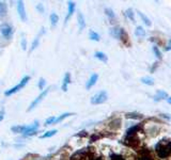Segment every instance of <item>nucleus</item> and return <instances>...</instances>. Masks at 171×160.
<instances>
[{
	"label": "nucleus",
	"mask_w": 171,
	"mask_h": 160,
	"mask_svg": "<svg viewBox=\"0 0 171 160\" xmlns=\"http://www.w3.org/2000/svg\"><path fill=\"white\" fill-rule=\"evenodd\" d=\"M155 151L159 158H167L171 155V139H162L155 145Z\"/></svg>",
	"instance_id": "f257e3e1"
},
{
	"label": "nucleus",
	"mask_w": 171,
	"mask_h": 160,
	"mask_svg": "<svg viewBox=\"0 0 171 160\" xmlns=\"http://www.w3.org/2000/svg\"><path fill=\"white\" fill-rule=\"evenodd\" d=\"M29 80H30V77H29V76H25V77L23 78L22 80H20V82L18 83V85H16L15 87L11 88V89L7 90V91L5 92V96H11V95H13L14 93H16V92H18V91H19V90H22L23 88H24L25 85H26L27 83H28Z\"/></svg>",
	"instance_id": "f03ea898"
},
{
	"label": "nucleus",
	"mask_w": 171,
	"mask_h": 160,
	"mask_svg": "<svg viewBox=\"0 0 171 160\" xmlns=\"http://www.w3.org/2000/svg\"><path fill=\"white\" fill-rule=\"evenodd\" d=\"M0 33H1V35H2L5 40H10L13 37L14 29L10 24L3 23V24H1V26H0Z\"/></svg>",
	"instance_id": "7ed1b4c3"
},
{
	"label": "nucleus",
	"mask_w": 171,
	"mask_h": 160,
	"mask_svg": "<svg viewBox=\"0 0 171 160\" xmlns=\"http://www.w3.org/2000/svg\"><path fill=\"white\" fill-rule=\"evenodd\" d=\"M107 98H108L107 92L106 91H99L91 97V104H93V105L104 104V103L107 100Z\"/></svg>",
	"instance_id": "20e7f679"
},
{
	"label": "nucleus",
	"mask_w": 171,
	"mask_h": 160,
	"mask_svg": "<svg viewBox=\"0 0 171 160\" xmlns=\"http://www.w3.org/2000/svg\"><path fill=\"white\" fill-rule=\"evenodd\" d=\"M48 92H49V90L48 89H46V90H43V91L41 92V94H40L39 96H37V98H35L34 100H33L32 103L30 104V106H29V108L27 109V111H31V110H33V109L35 108V107L37 106V105L40 104V103L43 100V98L44 97H46V95L48 94Z\"/></svg>",
	"instance_id": "39448f33"
},
{
	"label": "nucleus",
	"mask_w": 171,
	"mask_h": 160,
	"mask_svg": "<svg viewBox=\"0 0 171 160\" xmlns=\"http://www.w3.org/2000/svg\"><path fill=\"white\" fill-rule=\"evenodd\" d=\"M40 124L37 121H35L33 124H31V125H28L26 128V130H25L24 134H22L24 137H29V136H33V134H37V128H39Z\"/></svg>",
	"instance_id": "423d86ee"
},
{
	"label": "nucleus",
	"mask_w": 171,
	"mask_h": 160,
	"mask_svg": "<svg viewBox=\"0 0 171 160\" xmlns=\"http://www.w3.org/2000/svg\"><path fill=\"white\" fill-rule=\"evenodd\" d=\"M125 31L123 30L122 28H120V27L118 26H114V27H111L109 30V33L110 35H111L112 37H114V39H118V40H121V37H122V35L124 34Z\"/></svg>",
	"instance_id": "0eeeda50"
},
{
	"label": "nucleus",
	"mask_w": 171,
	"mask_h": 160,
	"mask_svg": "<svg viewBox=\"0 0 171 160\" xmlns=\"http://www.w3.org/2000/svg\"><path fill=\"white\" fill-rule=\"evenodd\" d=\"M17 12H18V15H19L20 19H22L23 22H27V20H28L26 9H25V5L23 1H17Z\"/></svg>",
	"instance_id": "6e6552de"
},
{
	"label": "nucleus",
	"mask_w": 171,
	"mask_h": 160,
	"mask_svg": "<svg viewBox=\"0 0 171 160\" xmlns=\"http://www.w3.org/2000/svg\"><path fill=\"white\" fill-rule=\"evenodd\" d=\"M44 33H45V28L43 27V28L41 29V32H40L39 34L35 37L34 40H33V42H32V44H31V48H30V50H29V52H32L34 49H37V46H39V44H40V39H41V37L44 34Z\"/></svg>",
	"instance_id": "1a4fd4ad"
},
{
	"label": "nucleus",
	"mask_w": 171,
	"mask_h": 160,
	"mask_svg": "<svg viewBox=\"0 0 171 160\" xmlns=\"http://www.w3.org/2000/svg\"><path fill=\"white\" fill-rule=\"evenodd\" d=\"M75 10H76V5H75V2H73V1H68V15H66L65 20H64V24L68 23V20L71 18V16L74 14Z\"/></svg>",
	"instance_id": "9d476101"
},
{
	"label": "nucleus",
	"mask_w": 171,
	"mask_h": 160,
	"mask_svg": "<svg viewBox=\"0 0 171 160\" xmlns=\"http://www.w3.org/2000/svg\"><path fill=\"white\" fill-rule=\"evenodd\" d=\"M97 79H99V75H97V74H92V75L90 76V78L88 79V81H87V83H86V89L90 90L92 87H94Z\"/></svg>",
	"instance_id": "9b49d317"
},
{
	"label": "nucleus",
	"mask_w": 171,
	"mask_h": 160,
	"mask_svg": "<svg viewBox=\"0 0 171 160\" xmlns=\"http://www.w3.org/2000/svg\"><path fill=\"white\" fill-rule=\"evenodd\" d=\"M71 83V74L70 73H65L63 77V81H62V85H61V89L63 92L68 91V85Z\"/></svg>",
	"instance_id": "f8f14e48"
},
{
	"label": "nucleus",
	"mask_w": 171,
	"mask_h": 160,
	"mask_svg": "<svg viewBox=\"0 0 171 160\" xmlns=\"http://www.w3.org/2000/svg\"><path fill=\"white\" fill-rule=\"evenodd\" d=\"M77 23H78L79 31H82L86 27V20H85V16H83V14L80 13V12L77 14Z\"/></svg>",
	"instance_id": "ddd939ff"
},
{
	"label": "nucleus",
	"mask_w": 171,
	"mask_h": 160,
	"mask_svg": "<svg viewBox=\"0 0 171 160\" xmlns=\"http://www.w3.org/2000/svg\"><path fill=\"white\" fill-rule=\"evenodd\" d=\"M141 127H142L141 125H135V126H133V127H131L130 129H127L126 136H135V134H137V132L140 131Z\"/></svg>",
	"instance_id": "4468645a"
},
{
	"label": "nucleus",
	"mask_w": 171,
	"mask_h": 160,
	"mask_svg": "<svg viewBox=\"0 0 171 160\" xmlns=\"http://www.w3.org/2000/svg\"><path fill=\"white\" fill-rule=\"evenodd\" d=\"M27 125H15L11 127V131H13L14 134H24Z\"/></svg>",
	"instance_id": "2eb2a0df"
},
{
	"label": "nucleus",
	"mask_w": 171,
	"mask_h": 160,
	"mask_svg": "<svg viewBox=\"0 0 171 160\" xmlns=\"http://www.w3.org/2000/svg\"><path fill=\"white\" fill-rule=\"evenodd\" d=\"M105 13H106V15L108 16V18L111 20V23H114V20H116V14H114L113 10L110 9V8H106Z\"/></svg>",
	"instance_id": "dca6fc26"
},
{
	"label": "nucleus",
	"mask_w": 171,
	"mask_h": 160,
	"mask_svg": "<svg viewBox=\"0 0 171 160\" xmlns=\"http://www.w3.org/2000/svg\"><path fill=\"white\" fill-rule=\"evenodd\" d=\"M94 57L96 59H99V61H102V62H107V60H108L107 56H106L103 51H95Z\"/></svg>",
	"instance_id": "f3484780"
},
{
	"label": "nucleus",
	"mask_w": 171,
	"mask_h": 160,
	"mask_svg": "<svg viewBox=\"0 0 171 160\" xmlns=\"http://www.w3.org/2000/svg\"><path fill=\"white\" fill-rule=\"evenodd\" d=\"M140 160H154L153 156L151 155V153L148 151H142V153L140 154Z\"/></svg>",
	"instance_id": "a211bd4d"
},
{
	"label": "nucleus",
	"mask_w": 171,
	"mask_h": 160,
	"mask_svg": "<svg viewBox=\"0 0 171 160\" xmlns=\"http://www.w3.org/2000/svg\"><path fill=\"white\" fill-rule=\"evenodd\" d=\"M168 97V94L166 93L165 91L162 90H158L156 92V95H155V100H159V99H165V98Z\"/></svg>",
	"instance_id": "6ab92c4d"
},
{
	"label": "nucleus",
	"mask_w": 171,
	"mask_h": 160,
	"mask_svg": "<svg viewBox=\"0 0 171 160\" xmlns=\"http://www.w3.org/2000/svg\"><path fill=\"white\" fill-rule=\"evenodd\" d=\"M71 115H73V113H71V112L62 113L61 115H59V117H56V120H55V122H54V124H58V123H60V122H61V121H63L64 119H66V117H71Z\"/></svg>",
	"instance_id": "aec40b11"
},
{
	"label": "nucleus",
	"mask_w": 171,
	"mask_h": 160,
	"mask_svg": "<svg viewBox=\"0 0 171 160\" xmlns=\"http://www.w3.org/2000/svg\"><path fill=\"white\" fill-rule=\"evenodd\" d=\"M49 19H51V27H55L59 22V16L57 15V13H51V16H49Z\"/></svg>",
	"instance_id": "412c9836"
},
{
	"label": "nucleus",
	"mask_w": 171,
	"mask_h": 160,
	"mask_svg": "<svg viewBox=\"0 0 171 160\" xmlns=\"http://www.w3.org/2000/svg\"><path fill=\"white\" fill-rule=\"evenodd\" d=\"M135 35L138 37H143L145 35V30L141 26H138L135 29Z\"/></svg>",
	"instance_id": "4be33fe9"
},
{
	"label": "nucleus",
	"mask_w": 171,
	"mask_h": 160,
	"mask_svg": "<svg viewBox=\"0 0 171 160\" xmlns=\"http://www.w3.org/2000/svg\"><path fill=\"white\" fill-rule=\"evenodd\" d=\"M8 12V7H7V3L2 2V1H0V17H2L7 14Z\"/></svg>",
	"instance_id": "5701e85b"
},
{
	"label": "nucleus",
	"mask_w": 171,
	"mask_h": 160,
	"mask_svg": "<svg viewBox=\"0 0 171 160\" xmlns=\"http://www.w3.org/2000/svg\"><path fill=\"white\" fill-rule=\"evenodd\" d=\"M89 37H90L92 41H96V42H99V40H101V37H99V34L97 32H95L94 30H90V31H89Z\"/></svg>",
	"instance_id": "b1692460"
},
{
	"label": "nucleus",
	"mask_w": 171,
	"mask_h": 160,
	"mask_svg": "<svg viewBox=\"0 0 171 160\" xmlns=\"http://www.w3.org/2000/svg\"><path fill=\"white\" fill-rule=\"evenodd\" d=\"M137 13H138V15L140 16V18H141V19H142V22L145 23V24L147 25V26H149V27L151 26L152 23H151V20L149 19V17H147V16H145L143 13H141L140 11H138V12H137Z\"/></svg>",
	"instance_id": "393cba45"
},
{
	"label": "nucleus",
	"mask_w": 171,
	"mask_h": 160,
	"mask_svg": "<svg viewBox=\"0 0 171 160\" xmlns=\"http://www.w3.org/2000/svg\"><path fill=\"white\" fill-rule=\"evenodd\" d=\"M126 117L127 119H134V120H139L142 119V115L140 113H136V112H131V113H126Z\"/></svg>",
	"instance_id": "a878e982"
},
{
	"label": "nucleus",
	"mask_w": 171,
	"mask_h": 160,
	"mask_svg": "<svg viewBox=\"0 0 171 160\" xmlns=\"http://www.w3.org/2000/svg\"><path fill=\"white\" fill-rule=\"evenodd\" d=\"M140 80H141V82L145 83V85H154V79L151 77H142Z\"/></svg>",
	"instance_id": "bb28decb"
},
{
	"label": "nucleus",
	"mask_w": 171,
	"mask_h": 160,
	"mask_svg": "<svg viewBox=\"0 0 171 160\" xmlns=\"http://www.w3.org/2000/svg\"><path fill=\"white\" fill-rule=\"evenodd\" d=\"M57 129H53V130H49V131H46L45 134H43L41 136V139H45V138H51V137L55 136L57 134Z\"/></svg>",
	"instance_id": "cd10ccee"
},
{
	"label": "nucleus",
	"mask_w": 171,
	"mask_h": 160,
	"mask_svg": "<svg viewBox=\"0 0 171 160\" xmlns=\"http://www.w3.org/2000/svg\"><path fill=\"white\" fill-rule=\"evenodd\" d=\"M125 15H126V17L130 18L132 22H134V20H135L134 11H133V9H127L126 11H125Z\"/></svg>",
	"instance_id": "c85d7f7f"
},
{
	"label": "nucleus",
	"mask_w": 171,
	"mask_h": 160,
	"mask_svg": "<svg viewBox=\"0 0 171 160\" xmlns=\"http://www.w3.org/2000/svg\"><path fill=\"white\" fill-rule=\"evenodd\" d=\"M45 85H46V80L44 78H40L39 82H37V87H39L40 90H44Z\"/></svg>",
	"instance_id": "c756f323"
},
{
	"label": "nucleus",
	"mask_w": 171,
	"mask_h": 160,
	"mask_svg": "<svg viewBox=\"0 0 171 160\" xmlns=\"http://www.w3.org/2000/svg\"><path fill=\"white\" fill-rule=\"evenodd\" d=\"M55 120H56V117H48V119L45 120L44 125H45V126L51 125V124H54V122H55Z\"/></svg>",
	"instance_id": "7c9ffc66"
},
{
	"label": "nucleus",
	"mask_w": 171,
	"mask_h": 160,
	"mask_svg": "<svg viewBox=\"0 0 171 160\" xmlns=\"http://www.w3.org/2000/svg\"><path fill=\"white\" fill-rule=\"evenodd\" d=\"M35 9H37V11L39 12V13H41V14H43V13H44V11H45L44 5H42V3H37V7H35Z\"/></svg>",
	"instance_id": "2f4dec72"
},
{
	"label": "nucleus",
	"mask_w": 171,
	"mask_h": 160,
	"mask_svg": "<svg viewBox=\"0 0 171 160\" xmlns=\"http://www.w3.org/2000/svg\"><path fill=\"white\" fill-rule=\"evenodd\" d=\"M153 52H154V54H155V56L157 57L158 59L162 58V54H160L159 49H158V48L156 47V46H154V47H153Z\"/></svg>",
	"instance_id": "473e14b6"
},
{
	"label": "nucleus",
	"mask_w": 171,
	"mask_h": 160,
	"mask_svg": "<svg viewBox=\"0 0 171 160\" xmlns=\"http://www.w3.org/2000/svg\"><path fill=\"white\" fill-rule=\"evenodd\" d=\"M22 48L24 50H26L27 49V40H26V37H23L22 39Z\"/></svg>",
	"instance_id": "72a5a7b5"
},
{
	"label": "nucleus",
	"mask_w": 171,
	"mask_h": 160,
	"mask_svg": "<svg viewBox=\"0 0 171 160\" xmlns=\"http://www.w3.org/2000/svg\"><path fill=\"white\" fill-rule=\"evenodd\" d=\"M160 117H164V119H166V120H171V115L167 114V113H162V114H160Z\"/></svg>",
	"instance_id": "f704fd0d"
},
{
	"label": "nucleus",
	"mask_w": 171,
	"mask_h": 160,
	"mask_svg": "<svg viewBox=\"0 0 171 160\" xmlns=\"http://www.w3.org/2000/svg\"><path fill=\"white\" fill-rule=\"evenodd\" d=\"M5 110H3V109H1V110H0V122L3 120V117H5Z\"/></svg>",
	"instance_id": "c9c22d12"
},
{
	"label": "nucleus",
	"mask_w": 171,
	"mask_h": 160,
	"mask_svg": "<svg viewBox=\"0 0 171 160\" xmlns=\"http://www.w3.org/2000/svg\"><path fill=\"white\" fill-rule=\"evenodd\" d=\"M167 102H168L169 104L171 105V97H167Z\"/></svg>",
	"instance_id": "e433bc0d"
}]
</instances>
